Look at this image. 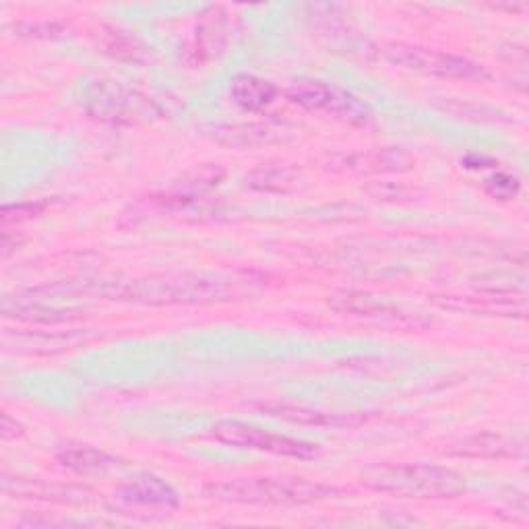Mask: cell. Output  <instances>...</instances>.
Listing matches in <instances>:
<instances>
[{
  "mask_svg": "<svg viewBox=\"0 0 529 529\" xmlns=\"http://www.w3.org/2000/svg\"><path fill=\"white\" fill-rule=\"evenodd\" d=\"M368 484L375 490L401 496V499L418 501L457 499L468 490L465 478L457 472L424 463L385 465L368 474Z\"/></svg>",
  "mask_w": 529,
  "mask_h": 529,
  "instance_id": "6da1fadb",
  "label": "cell"
},
{
  "mask_svg": "<svg viewBox=\"0 0 529 529\" xmlns=\"http://www.w3.org/2000/svg\"><path fill=\"white\" fill-rule=\"evenodd\" d=\"M337 490L302 478H251L207 486L209 499L238 505H306L325 501Z\"/></svg>",
  "mask_w": 529,
  "mask_h": 529,
  "instance_id": "7a4b0ae2",
  "label": "cell"
},
{
  "mask_svg": "<svg viewBox=\"0 0 529 529\" xmlns=\"http://www.w3.org/2000/svg\"><path fill=\"white\" fill-rule=\"evenodd\" d=\"M288 100L308 112H321L344 120L352 127H370L375 122L372 110L354 93L323 81H296L288 89Z\"/></svg>",
  "mask_w": 529,
  "mask_h": 529,
  "instance_id": "3957f363",
  "label": "cell"
},
{
  "mask_svg": "<svg viewBox=\"0 0 529 529\" xmlns=\"http://www.w3.org/2000/svg\"><path fill=\"white\" fill-rule=\"evenodd\" d=\"M385 54L393 65L420 73V75H428V77L468 79V81L488 77L482 65H476V62L468 58L441 52V50L412 46V44H389Z\"/></svg>",
  "mask_w": 529,
  "mask_h": 529,
  "instance_id": "277c9868",
  "label": "cell"
},
{
  "mask_svg": "<svg viewBox=\"0 0 529 529\" xmlns=\"http://www.w3.org/2000/svg\"><path fill=\"white\" fill-rule=\"evenodd\" d=\"M211 437L224 445L255 449L263 453H271L277 457H292V459H315L321 455V449L313 443L298 441L284 437V434H271L257 426L236 422V420H222L211 426Z\"/></svg>",
  "mask_w": 529,
  "mask_h": 529,
  "instance_id": "5b68a950",
  "label": "cell"
},
{
  "mask_svg": "<svg viewBox=\"0 0 529 529\" xmlns=\"http://www.w3.org/2000/svg\"><path fill=\"white\" fill-rule=\"evenodd\" d=\"M120 296L145 302V304H170V302H213L228 296L224 284L205 282L199 277H166V279H143L124 288Z\"/></svg>",
  "mask_w": 529,
  "mask_h": 529,
  "instance_id": "8992f818",
  "label": "cell"
},
{
  "mask_svg": "<svg viewBox=\"0 0 529 529\" xmlns=\"http://www.w3.org/2000/svg\"><path fill=\"white\" fill-rule=\"evenodd\" d=\"M116 499L137 507H178L176 490L155 476H137L116 490Z\"/></svg>",
  "mask_w": 529,
  "mask_h": 529,
  "instance_id": "52a82bcc",
  "label": "cell"
},
{
  "mask_svg": "<svg viewBox=\"0 0 529 529\" xmlns=\"http://www.w3.org/2000/svg\"><path fill=\"white\" fill-rule=\"evenodd\" d=\"M232 100L246 112H261L277 98V87L255 75H236L230 81Z\"/></svg>",
  "mask_w": 529,
  "mask_h": 529,
  "instance_id": "ba28073f",
  "label": "cell"
},
{
  "mask_svg": "<svg viewBox=\"0 0 529 529\" xmlns=\"http://www.w3.org/2000/svg\"><path fill=\"white\" fill-rule=\"evenodd\" d=\"M91 114H100L98 118L120 122V120H131L137 114V102L131 100L129 93H124L118 85L106 89H98L96 96L89 98Z\"/></svg>",
  "mask_w": 529,
  "mask_h": 529,
  "instance_id": "9c48e42d",
  "label": "cell"
},
{
  "mask_svg": "<svg viewBox=\"0 0 529 529\" xmlns=\"http://www.w3.org/2000/svg\"><path fill=\"white\" fill-rule=\"evenodd\" d=\"M58 461L65 465V468L79 472V474H100L112 470L118 463L114 457H110L104 451H98L93 447H77V449H67L58 453Z\"/></svg>",
  "mask_w": 529,
  "mask_h": 529,
  "instance_id": "30bf717a",
  "label": "cell"
},
{
  "mask_svg": "<svg viewBox=\"0 0 529 529\" xmlns=\"http://www.w3.org/2000/svg\"><path fill=\"white\" fill-rule=\"evenodd\" d=\"M457 457H507L515 455V443L503 434H476L449 451Z\"/></svg>",
  "mask_w": 529,
  "mask_h": 529,
  "instance_id": "8fae6325",
  "label": "cell"
},
{
  "mask_svg": "<svg viewBox=\"0 0 529 529\" xmlns=\"http://www.w3.org/2000/svg\"><path fill=\"white\" fill-rule=\"evenodd\" d=\"M15 494L36 496V499L56 501V503H85V490H75L58 484H48L44 480H15Z\"/></svg>",
  "mask_w": 529,
  "mask_h": 529,
  "instance_id": "7c38bea8",
  "label": "cell"
},
{
  "mask_svg": "<svg viewBox=\"0 0 529 529\" xmlns=\"http://www.w3.org/2000/svg\"><path fill=\"white\" fill-rule=\"evenodd\" d=\"M267 412L277 418H284V420L298 422V424H310V426H346V424L350 426L358 422V420L352 422L350 418H344L339 414H321V412L294 408V406H275V408H267Z\"/></svg>",
  "mask_w": 529,
  "mask_h": 529,
  "instance_id": "4fadbf2b",
  "label": "cell"
},
{
  "mask_svg": "<svg viewBox=\"0 0 529 529\" xmlns=\"http://www.w3.org/2000/svg\"><path fill=\"white\" fill-rule=\"evenodd\" d=\"M251 186L253 189H259V191L282 193V191H288V189H292V186H296V176L290 174L288 170H279V168L259 170L251 176Z\"/></svg>",
  "mask_w": 529,
  "mask_h": 529,
  "instance_id": "5bb4252c",
  "label": "cell"
},
{
  "mask_svg": "<svg viewBox=\"0 0 529 529\" xmlns=\"http://www.w3.org/2000/svg\"><path fill=\"white\" fill-rule=\"evenodd\" d=\"M44 211L42 203H17V205H7L3 209V224H19V222H27V220H34L36 215H40Z\"/></svg>",
  "mask_w": 529,
  "mask_h": 529,
  "instance_id": "9a60e30c",
  "label": "cell"
},
{
  "mask_svg": "<svg viewBox=\"0 0 529 529\" xmlns=\"http://www.w3.org/2000/svg\"><path fill=\"white\" fill-rule=\"evenodd\" d=\"M519 189V184L515 178L507 176V174H499V176H492L488 180V193L496 199H511Z\"/></svg>",
  "mask_w": 529,
  "mask_h": 529,
  "instance_id": "2e32d148",
  "label": "cell"
},
{
  "mask_svg": "<svg viewBox=\"0 0 529 529\" xmlns=\"http://www.w3.org/2000/svg\"><path fill=\"white\" fill-rule=\"evenodd\" d=\"M0 430H3V439L5 441H13V439H19V437H23V426L17 422V420H13L11 416H3V428H0Z\"/></svg>",
  "mask_w": 529,
  "mask_h": 529,
  "instance_id": "e0dca14e",
  "label": "cell"
}]
</instances>
